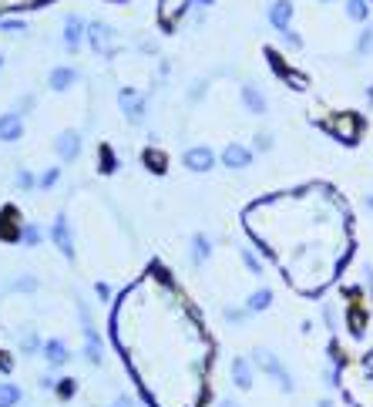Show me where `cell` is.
I'll return each instance as SVG.
<instances>
[{
	"label": "cell",
	"mask_w": 373,
	"mask_h": 407,
	"mask_svg": "<svg viewBox=\"0 0 373 407\" xmlns=\"http://www.w3.org/2000/svg\"><path fill=\"white\" fill-rule=\"evenodd\" d=\"M11 290L13 293H34L38 290V276H21V280H13Z\"/></svg>",
	"instance_id": "cell-28"
},
{
	"label": "cell",
	"mask_w": 373,
	"mask_h": 407,
	"mask_svg": "<svg viewBox=\"0 0 373 407\" xmlns=\"http://www.w3.org/2000/svg\"><path fill=\"white\" fill-rule=\"evenodd\" d=\"M320 128L343 145H357L363 135V115L360 112H336L333 118H323Z\"/></svg>",
	"instance_id": "cell-4"
},
{
	"label": "cell",
	"mask_w": 373,
	"mask_h": 407,
	"mask_svg": "<svg viewBox=\"0 0 373 407\" xmlns=\"http://www.w3.org/2000/svg\"><path fill=\"white\" fill-rule=\"evenodd\" d=\"M269 148H272V135L269 131H259L252 139V152H269Z\"/></svg>",
	"instance_id": "cell-30"
},
{
	"label": "cell",
	"mask_w": 373,
	"mask_h": 407,
	"mask_svg": "<svg viewBox=\"0 0 373 407\" xmlns=\"http://www.w3.org/2000/svg\"><path fill=\"white\" fill-rule=\"evenodd\" d=\"M336 387L353 407H373V354L363 360H336Z\"/></svg>",
	"instance_id": "cell-3"
},
{
	"label": "cell",
	"mask_w": 373,
	"mask_h": 407,
	"mask_svg": "<svg viewBox=\"0 0 373 407\" xmlns=\"http://www.w3.org/2000/svg\"><path fill=\"white\" fill-rule=\"evenodd\" d=\"M111 407H131V401H128V397H118V401H115Z\"/></svg>",
	"instance_id": "cell-35"
},
{
	"label": "cell",
	"mask_w": 373,
	"mask_h": 407,
	"mask_svg": "<svg viewBox=\"0 0 373 407\" xmlns=\"http://www.w3.org/2000/svg\"><path fill=\"white\" fill-rule=\"evenodd\" d=\"M27 222H21V212L7 205L4 212H0V239L4 242H21V232H24Z\"/></svg>",
	"instance_id": "cell-9"
},
{
	"label": "cell",
	"mask_w": 373,
	"mask_h": 407,
	"mask_svg": "<svg viewBox=\"0 0 373 407\" xmlns=\"http://www.w3.org/2000/svg\"><path fill=\"white\" fill-rule=\"evenodd\" d=\"M51 239H54V246H57V249H61L65 256H74V236H71V222H67L65 216L54 219Z\"/></svg>",
	"instance_id": "cell-10"
},
{
	"label": "cell",
	"mask_w": 373,
	"mask_h": 407,
	"mask_svg": "<svg viewBox=\"0 0 373 407\" xmlns=\"http://www.w3.org/2000/svg\"><path fill=\"white\" fill-rule=\"evenodd\" d=\"M252 148H249V145H243V141H229V145H226V148H222V165L226 168H235V172H239V168H249L252 165Z\"/></svg>",
	"instance_id": "cell-7"
},
{
	"label": "cell",
	"mask_w": 373,
	"mask_h": 407,
	"mask_svg": "<svg viewBox=\"0 0 373 407\" xmlns=\"http://www.w3.org/2000/svg\"><path fill=\"white\" fill-rule=\"evenodd\" d=\"M57 178H61V168H48L44 175H38V189H51Z\"/></svg>",
	"instance_id": "cell-32"
},
{
	"label": "cell",
	"mask_w": 373,
	"mask_h": 407,
	"mask_svg": "<svg viewBox=\"0 0 373 407\" xmlns=\"http://www.w3.org/2000/svg\"><path fill=\"white\" fill-rule=\"evenodd\" d=\"M363 202H367V209H373V195H367V199H363Z\"/></svg>",
	"instance_id": "cell-38"
},
{
	"label": "cell",
	"mask_w": 373,
	"mask_h": 407,
	"mask_svg": "<svg viewBox=\"0 0 373 407\" xmlns=\"http://www.w3.org/2000/svg\"><path fill=\"white\" fill-rule=\"evenodd\" d=\"M13 182H17L21 189H38V175H30L27 168H21V172L13 175Z\"/></svg>",
	"instance_id": "cell-29"
},
{
	"label": "cell",
	"mask_w": 373,
	"mask_h": 407,
	"mask_svg": "<svg viewBox=\"0 0 373 407\" xmlns=\"http://www.w3.org/2000/svg\"><path fill=\"white\" fill-rule=\"evenodd\" d=\"M54 394L61 397V401H71V397L77 394V381L74 377H61V381L54 384Z\"/></svg>",
	"instance_id": "cell-25"
},
{
	"label": "cell",
	"mask_w": 373,
	"mask_h": 407,
	"mask_svg": "<svg viewBox=\"0 0 373 407\" xmlns=\"http://www.w3.org/2000/svg\"><path fill=\"white\" fill-rule=\"evenodd\" d=\"M115 31L108 24H88V44H91V51H98V54H111L115 51Z\"/></svg>",
	"instance_id": "cell-8"
},
{
	"label": "cell",
	"mask_w": 373,
	"mask_h": 407,
	"mask_svg": "<svg viewBox=\"0 0 373 407\" xmlns=\"http://www.w3.org/2000/svg\"><path fill=\"white\" fill-rule=\"evenodd\" d=\"M40 239H44V232H40V226H34V222H27L24 232H21V242H24V246H40Z\"/></svg>",
	"instance_id": "cell-26"
},
{
	"label": "cell",
	"mask_w": 373,
	"mask_h": 407,
	"mask_svg": "<svg viewBox=\"0 0 373 407\" xmlns=\"http://www.w3.org/2000/svg\"><path fill=\"white\" fill-rule=\"evenodd\" d=\"M0 64H4V58H0Z\"/></svg>",
	"instance_id": "cell-40"
},
{
	"label": "cell",
	"mask_w": 373,
	"mask_h": 407,
	"mask_svg": "<svg viewBox=\"0 0 373 407\" xmlns=\"http://www.w3.org/2000/svg\"><path fill=\"white\" fill-rule=\"evenodd\" d=\"M115 168H118V158L111 155V148L104 145L101 148V172H115Z\"/></svg>",
	"instance_id": "cell-33"
},
{
	"label": "cell",
	"mask_w": 373,
	"mask_h": 407,
	"mask_svg": "<svg viewBox=\"0 0 373 407\" xmlns=\"http://www.w3.org/2000/svg\"><path fill=\"white\" fill-rule=\"evenodd\" d=\"M195 0H158V21L165 31H175L182 24V17L192 11Z\"/></svg>",
	"instance_id": "cell-5"
},
{
	"label": "cell",
	"mask_w": 373,
	"mask_h": 407,
	"mask_svg": "<svg viewBox=\"0 0 373 407\" xmlns=\"http://www.w3.org/2000/svg\"><path fill=\"white\" fill-rule=\"evenodd\" d=\"M40 354L48 360V367H65L67 360H71V347H67L65 340H48Z\"/></svg>",
	"instance_id": "cell-13"
},
{
	"label": "cell",
	"mask_w": 373,
	"mask_h": 407,
	"mask_svg": "<svg viewBox=\"0 0 373 407\" xmlns=\"http://www.w3.org/2000/svg\"><path fill=\"white\" fill-rule=\"evenodd\" d=\"M54 152L61 155L65 162H74L77 155H81V135H77V131H65V135H57V141H54Z\"/></svg>",
	"instance_id": "cell-12"
},
{
	"label": "cell",
	"mask_w": 373,
	"mask_h": 407,
	"mask_svg": "<svg viewBox=\"0 0 373 407\" xmlns=\"http://www.w3.org/2000/svg\"><path fill=\"white\" fill-rule=\"evenodd\" d=\"M81 38H88V27L81 24V17H67L65 21V48L67 51H77V48H81Z\"/></svg>",
	"instance_id": "cell-15"
},
{
	"label": "cell",
	"mask_w": 373,
	"mask_h": 407,
	"mask_svg": "<svg viewBox=\"0 0 373 407\" xmlns=\"http://www.w3.org/2000/svg\"><path fill=\"white\" fill-rule=\"evenodd\" d=\"M243 104L252 115H266V98H262V91H259L256 85H245L243 88Z\"/></svg>",
	"instance_id": "cell-18"
},
{
	"label": "cell",
	"mask_w": 373,
	"mask_h": 407,
	"mask_svg": "<svg viewBox=\"0 0 373 407\" xmlns=\"http://www.w3.org/2000/svg\"><path fill=\"white\" fill-rule=\"evenodd\" d=\"M77 81V67H54L51 71V88L54 91H67Z\"/></svg>",
	"instance_id": "cell-20"
},
{
	"label": "cell",
	"mask_w": 373,
	"mask_h": 407,
	"mask_svg": "<svg viewBox=\"0 0 373 407\" xmlns=\"http://www.w3.org/2000/svg\"><path fill=\"white\" fill-rule=\"evenodd\" d=\"M219 407H243V404H239V401H232V397H226V401H222Z\"/></svg>",
	"instance_id": "cell-36"
},
{
	"label": "cell",
	"mask_w": 373,
	"mask_h": 407,
	"mask_svg": "<svg viewBox=\"0 0 373 407\" xmlns=\"http://www.w3.org/2000/svg\"><path fill=\"white\" fill-rule=\"evenodd\" d=\"M192 266H206L208 259H212V242H208V236H192Z\"/></svg>",
	"instance_id": "cell-17"
},
{
	"label": "cell",
	"mask_w": 373,
	"mask_h": 407,
	"mask_svg": "<svg viewBox=\"0 0 373 407\" xmlns=\"http://www.w3.org/2000/svg\"><path fill=\"white\" fill-rule=\"evenodd\" d=\"M21 135H24V118L17 115V112L0 115V141H17Z\"/></svg>",
	"instance_id": "cell-14"
},
{
	"label": "cell",
	"mask_w": 373,
	"mask_h": 407,
	"mask_svg": "<svg viewBox=\"0 0 373 407\" xmlns=\"http://www.w3.org/2000/svg\"><path fill=\"white\" fill-rule=\"evenodd\" d=\"M350 222V205L326 182L276 192L243 209L249 239L303 296L326 293L343 273L353 253Z\"/></svg>",
	"instance_id": "cell-2"
},
{
	"label": "cell",
	"mask_w": 373,
	"mask_h": 407,
	"mask_svg": "<svg viewBox=\"0 0 373 407\" xmlns=\"http://www.w3.org/2000/svg\"><path fill=\"white\" fill-rule=\"evenodd\" d=\"M316 407H333V401H330V397H323V401H320Z\"/></svg>",
	"instance_id": "cell-37"
},
{
	"label": "cell",
	"mask_w": 373,
	"mask_h": 407,
	"mask_svg": "<svg viewBox=\"0 0 373 407\" xmlns=\"http://www.w3.org/2000/svg\"><path fill=\"white\" fill-rule=\"evenodd\" d=\"M367 0H347V17H353V21H367Z\"/></svg>",
	"instance_id": "cell-27"
},
{
	"label": "cell",
	"mask_w": 373,
	"mask_h": 407,
	"mask_svg": "<svg viewBox=\"0 0 373 407\" xmlns=\"http://www.w3.org/2000/svg\"><path fill=\"white\" fill-rule=\"evenodd\" d=\"M21 387L17 384H11V381H4L0 384V407H17L21 404Z\"/></svg>",
	"instance_id": "cell-22"
},
{
	"label": "cell",
	"mask_w": 373,
	"mask_h": 407,
	"mask_svg": "<svg viewBox=\"0 0 373 407\" xmlns=\"http://www.w3.org/2000/svg\"><path fill=\"white\" fill-rule=\"evenodd\" d=\"M212 165H216V155H212V148H206V145H195V148L185 152V168H192V172H208Z\"/></svg>",
	"instance_id": "cell-11"
},
{
	"label": "cell",
	"mask_w": 373,
	"mask_h": 407,
	"mask_svg": "<svg viewBox=\"0 0 373 407\" xmlns=\"http://www.w3.org/2000/svg\"><path fill=\"white\" fill-rule=\"evenodd\" d=\"M269 21H272V27H279V34L289 31V21H293V4H289V0H276V4L269 7Z\"/></svg>",
	"instance_id": "cell-16"
},
{
	"label": "cell",
	"mask_w": 373,
	"mask_h": 407,
	"mask_svg": "<svg viewBox=\"0 0 373 407\" xmlns=\"http://www.w3.org/2000/svg\"><path fill=\"white\" fill-rule=\"evenodd\" d=\"M51 0H0V13H17V11H34V7H44Z\"/></svg>",
	"instance_id": "cell-21"
},
{
	"label": "cell",
	"mask_w": 373,
	"mask_h": 407,
	"mask_svg": "<svg viewBox=\"0 0 373 407\" xmlns=\"http://www.w3.org/2000/svg\"><path fill=\"white\" fill-rule=\"evenodd\" d=\"M239 259H243L245 273H252V276H266V266H262V259L256 253H249V249H239Z\"/></svg>",
	"instance_id": "cell-24"
},
{
	"label": "cell",
	"mask_w": 373,
	"mask_h": 407,
	"mask_svg": "<svg viewBox=\"0 0 373 407\" xmlns=\"http://www.w3.org/2000/svg\"><path fill=\"white\" fill-rule=\"evenodd\" d=\"M142 162H145L148 168H152V172H165V168H168V155H165V152H158V148H145Z\"/></svg>",
	"instance_id": "cell-23"
},
{
	"label": "cell",
	"mask_w": 373,
	"mask_h": 407,
	"mask_svg": "<svg viewBox=\"0 0 373 407\" xmlns=\"http://www.w3.org/2000/svg\"><path fill=\"white\" fill-rule=\"evenodd\" d=\"M0 27H4L7 34H24V31H27V27H24V21H11V17H7V21H4V24H0Z\"/></svg>",
	"instance_id": "cell-34"
},
{
	"label": "cell",
	"mask_w": 373,
	"mask_h": 407,
	"mask_svg": "<svg viewBox=\"0 0 373 407\" xmlns=\"http://www.w3.org/2000/svg\"><path fill=\"white\" fill-rule=\"evenodd\" d=\"M111 344L148 407H202L216 344L162 263L115 300Z\"/></svg>",
	"instance_id": "cell-1"
},
{
	"label": "cell",
	"mask_w": 373,
	"mask_h": 407,
	"mask_svg": "<svg viewBox=\"0 0 373 407\" xmlns=\"http://www.w3.org/2000/svg\"><path fill=\"white\" fill-rule=\"evenodd\" d=\"M357 51H360V54H370L373 51V27H367L360 38H357Z\"/></svg>",
	"instance_id": "cell-31"
},
{
	"label": "cell",
	"mask_w": 373,
	"mask_h": 407,
	"mask_svg": "<svg viewBox=\"0 0 373 407\" xmlns=\"http://www.w3.org/2000/svg\"><path fill=\"white\" fill-rule=\"evenodd\" d=\"M323 4H333V0H323Z\"/></svg>",
	"instance_id": "cell-39"
},
{
	"label": "cell",
	"mask_w": 373,
	"mask_h": 407,
	"mask_svg": "<svg viewBox=\"0 0 373 407\" xmlns=\"http://www.w3.org/2000/svg\"><path fill=\"white\" fill-rule=\"evenodd\" d=\"M269 303H272V290L269 286H259L256 293H249L245 310H249V313H262V310H269Z\"/></svg>",
	"instance_id": "cell-19"
},
{
	"label": "cell",
	"mask_w": 373,
	"mask_h": 407,
	"mask_svg": "<svg viewBox=\"0 0 373 407\" xmlns=\"http://www.w3.org/2000/svg\"><path fill=\"white\" fill-rule=\"evenodd\" d=\"M229 374H232V384H235L239 391H252V384H256V364H252L249 357H232Z\"/></svg>",
	"instance_id": "cell-6"
}]
</instances>
